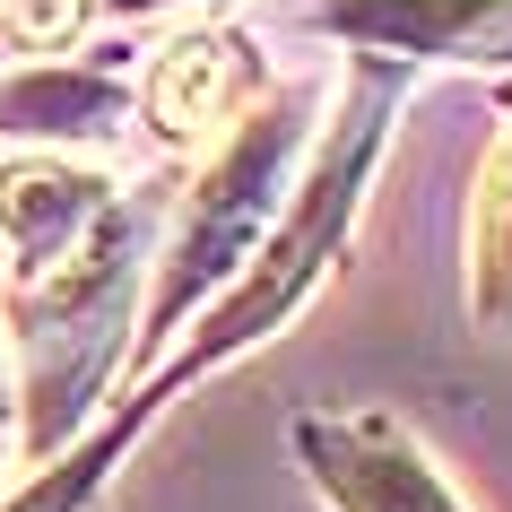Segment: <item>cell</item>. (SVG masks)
<instances>
[{"label":"cell","mask_w":512,"mask_h":512,"mask_svg":"<svg viewBox=\"0 0 512 512\" xmlns=\"http://www.w3.org/2000/svg\"><path fill=\"white\" fill-rule=\"evenodd\" d=\"M0 226H9L18 270H27V287H35V278L70 270L87 252V235L105 226V183L79 174V165H53V157L9 165V174H0Z\"/></svg>","instance_id":"obj_1"},{"label":"cell","mask_w":512,"mask_h":512,"mask_svg":"<svg viewBox=\"0 0 512 512\" xmlns=\"http://www.w3.org/2000/svg\"><path fill=\"white\" fill-rule=\"evenodd\" d=\"M304 452H313L322 486L348 512H452V495H443V486H434L391 434H374V426H356V434L313 426V434H304Z\"/></svg>","instance_id":"obj_2"},{"label":"cell","mask_w":512,"mask_h":512,"mask_svg":"<svg viewBox=\"0 0 512 512\" xmlns=\"http://www.w3.org/2000/svg\"><path fill=\"white\" fill-rule=\"evenodd\" d=\"M235 79H243V44H226V35L165 44V61L148 70V122H157V139H200L209 122H226Z\"/></svg>","instance_id":"obj_3"},{"label":"cell","mask_w":512,"mask_h":512,"mask_svg":"<svg viewBox=\"0 0 512 512\" xmlns=\"http://www.w3.org/2000/svg\"><path fill=\"white\" fill-rule=\"evenodd\" d=\"M478 287H486V304L512 296V139H504V157L486 174V200H478Z\"/></svg>","instance_id":"obj_4"},{"label":"cell","mask_w":512,"mask_h":512,"mask_svg":"<svg viewBox=\"0 0 512 512\" xmlns=\"http://www.w3.org/2000/svg\"><path fill=\"white\" fill-rule=\"evenodd\" d=\"M0 27L18 35V44H61V35L79 27V0H0Z\"/></svg>","instance_id":"obj_5"},{"label":"cell","mask_w":512,"mask_h":512,"mask_svg":"<svg viewBox=\"0 0 512 512\" xmlns=\"http://www.w3.org/2000/svg\"><path fill=\"white\" fill-rule=\"evenodd\" d=\"M96 469H105V452H87V460H70V469H61L53 486H35L27 504H9V512H70V504H79V486L96 478Z\"/></svg>","instance_id":"obj_6"},{"label":"cell","mask_w":512,"mask_h":512,"mask_svg":"<svg viewBox=\"0 0 512 512\" xmlns=\"http://www.w3.org/2000/svg\"><path fill=\"white\" fill-rule=\"evenodd\" d=\"M122 9H139V0H122Z\"/></svg>","instance_id":"obj_7"}]
</instances>
